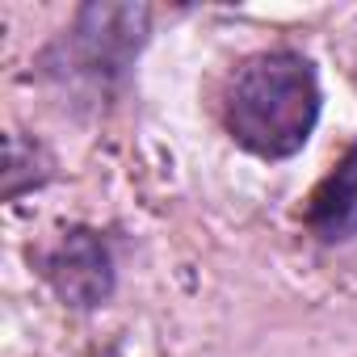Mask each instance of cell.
<instances>
[{
    "instance_id": "obj_1",
    "label": "cell",
    "mask_w": 357,
    "mask_h": 357,
    "mask_svg": "<svg viewBox=\"0 0 357 357\" xmlns=\"http://www.w3.org/2000/svg\"><path fill=\"white\" fill-rule=\"evenodd\" d=\"M324 114L315 63L303 51L273 47L240 59L223 93L227 135L257 160H290L307 147Z\"/></svg>"
},
{
    "instance_id": "obj_2",
    "label": "cell",
    "mask_w": 357,
    "mask_h": 357,
    "mask_svg": "<svg viewBox=\"0 0 357 357\" xmlns=\"http://www.w3.org/2000/svg\"><path fill=\"white\" fill-rule=\"evenodd\" d=\"M147 26L151 13L143 5H84L63 38L47 51V68L63 84H89L97 93H109L135 68L147 43Z\"/></svg>"
},
{
    "instance_id": "obj_3",
    "label": "cell",
    "mask_w": 357,
    "mask_h": 357,
    "mask_svg": "<svg viewBox=\"0 0 357 357\" xmlns=\"http://www.w3.org/2000/svg\"><path fill=\"white\" fill-rule=\"evenodd\" d=\"M38 269L47 286L59 294V303L76 311H97L114 298L118 269H114V248L101 231L93 227H68L43 257Z\"/></svg>"
},
{
    "instance_id": "obj_4",
    "label": "cell",
    "mask_w": 357,
    "mask_h": 357,
    "mask_svg": "<svg viewBox=\"0 0 357 357\" xmlns=\"http://www.w3.org/2000/svg\"><path fill=\"white\" fill-rule=\"evenodd\" d=\"M303 223L319 244H344V240L357 236V143L311 190Z\"/></svg>"
},
{
    "instance_id": "obj_5",
    "label": "cell",
    "mask_w": 357,
    "mask_h": 357,
    "mask_svg": "<svg viewBox=\"0 0 357 357\" xmlns=\"http://www.w3.org/2000/svg\"><path fill=\"white\" fill-rule=\"evenodd\" d=\"M97 357H122V349H118V344H114V349H101V353H97Z\"/></svg>"
}]
</instances>
